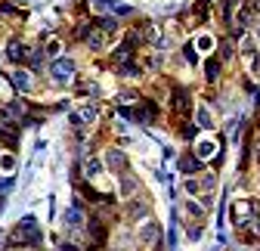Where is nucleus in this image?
<instances>
[{
    "instance_id": "obj_1",
    "label": "nucleus",
    "mask_w": 260,
    "mask_h": 251,
    "mask_svg": "<svg viewBox=\"0 0 260 251\" xmlns=\"http://www.w3.org/2000/svg\"><path fill=\"white\" fill-rule=\"evenodd\" d=\"M192 155H195L199 162H211V159H217V155H220V140H217L214 134L195 137V143H192Z\"/></svg>"
},
{
    "instance_id": "obj_2",
    "label": "nucleus",
    "mask_w": 260,
    "mask_h": 251,
    "mask_svg": "<svg viewBox=\"0 0 260 251\" xmlns=\"http://www.w3.org/2000/svg\"><path fill=\"white\" fill-rule=\"evenodd\" d=\"M50 78H53L56 84H72V78H75V62H72L69 56L53 59V66H50Z\"/></svg>"
},
{
    "instance_id": "obj_3",
    "label": "nucleus",
    "mask_w": 260,
    "mask_h": 251,
    "mask_svg": "<svg viewBox=\"0 0 260 251\" xmlns=\"http://www.w3.org/2000/svg\"><path fill=\"white\" fill-rule=\"evenodd\" d=\"M192 47L199 50V56H211V53L217 50V38L208 35V31H199V35L192 38Z\"/></svg>"
},
{
    "instance_id": "obj_4",
    "label": "nucleus",
    "mask_w": 260,
    "mask_h": 251,
    "mask_svg": "<svg viewBox=\"0 0 260 251\" xmlns=\"http://www.w3.org/2000/svg\"><path fill=\"white\" fill-rule=\"evenodd\" d=\"M233 217H236V224H239V227L251 224V221H254V202H245V199H239V202L233 205Z\"/></svg>"
},
{
    "instance_id": "obj_5",
    "label": "nucleus",
    "mask_w": 260,
    "mask_h": 251,
    "mask_svg": "<svg viewBox=\"0 0 260 251\" xmlns=\"http://www.w3.org/2000/svg\"><path fill=\"white\" fill-rule=\"evenodd\" d=\"M103 162H106V168L112 171V174H121L124 171V165H127V159H124V152L121 149H106V155H103Z\"/></svg>"
},
{
    "instance_id": "obj_6",
    "label": "nucleus",
    "mask_w": 260,
    "mask_h": 251,
    "mask_svg": "<svg viewBox=\"0 0 260 251\" xmlns=\"http://www.w3.org/2000/svg\"><path fill=\"white\" fill-rule=\"evenodd\" d=\"M158 236H161V230H158V224H155V221H143V224H140V230H137V239H140L143 245H155V242H158Z\"/></svg>"
},
{
    "instance_id": "obj_7",
    "label": "nucleus",
    "mask_w": 260,
    "mask_h": 251,
    "mask_svg": "<svg viewBox=\"0 0 260 251\" xmlns=\"http://www.w3.org/2000/svg\"><path fill=\"white\" fill-rule=\"evenodd\" d=\"M13 84H16V90L28 93L31 87H35V75H31L28 69H16V72H13Z\"/></svg>"
},
{
    "instance_id": "obj_8",
    "label": "nucleus",
    "mask_w": 260,
    "mask_h": 251,
    "mask_svg": "<svg viewBox=\"0 0 260 251\" xmlns=\"http://www.w3.org/2000/svg\"><path fill=\"white\" fill-rule=\"evenodd\" d=\"M183 211H186V217H192V221H205V205L195 202V196H189L183 202Z\"/></svg>"
},
{
    "instance_id": "obj_9",
    "label": "nucleus",
    "mask_w": 260,
    "mask_h": 251,
    "mask_svg": "<svg viewBox=\"0 0 260 251\" xmlns=\"http://www.w3.org/2000/svg\"><path fill=\"white\" fill-rule=\"evenodd\" d=\"M103 165H106V162H100V159H87V165H84V174H87V180L100 183V177H103Z\"/></svg>"
},
{
    "instance_id": "obj_10",
    "label": "nucleus",
    "mask_w": 260,
    "mask_h": 251,
    "mask_svg": "<svg viewBox=\"0 0 260 251\" xmlns=\"http://www.w3.org/2000/svg\"><path fill=\"white\" fill-rule=\"evenodd\" d=\"M16 155L13 152H0V174H4V177H13L16 174Z\"/></svg>"
},
{
    "instance_id": "obj_11",
    "label": "nucleus",
    "mask_w": 260,
    "mask_h": 251,
    "mask_svg": "<svg viewBox=\"0 0 260 251\" xmlns=\"http://www.w3.org/2000/svg\"><path fill=\"white\" fill-rule=\"evenodd\" d=\"M96 118H100V109H96L93 103H87V106H81V112L75 115V121H81V124H93Z\"/></svg>"
},
{
    "instance_id": "obj_12",
    "label": "nucleus",
    "mask_w": 260,
    "mask_h": 251,
    "mask_svg": "<svg viewBox=\"0 0 260 251\" xmlns=\"http://www.w3.org/2000/svg\"><path fill=\"white\" fill-rule=\"evenodd\" d=\"M195 121H199V128H205V131H214V115H211V109L199 106V109H195Z\"/></svg>"
},
{
    "instance_id": "obj_13",
    "label": "nucleus",
    "mask_w": 260,
    "mask_h": 251,
    "mask_svg": "<svg viewBox=\"0 0 260 251\" xmlns=\"http://www.w3.org/2000/svg\"><path fill=\"white\" fill-rule=\"evenodd\" d=\"M81 224H84L81 208H69V211H65V227H69V230H81Z\"/></svg>"
},
{
    "instance_id": "obj_14",
    "label": "nucleus",
    "mask_w": 260,
    "mask_h": 251,
    "mask_svg": "<svg viewBox=\"0 0 260 251\" xmlns=\"http://www.w3.org/2000/svg\"><path fill=\"white\" fill-rule=\"evenodd\" d=\"M118 193H121L124 199H130V196H137V180H134V177H124V180L118 183Z\"/></svg>"
},
{
    "instance_id": "obj_15",
    "label": "nucleus",
    "mask_w": 260,
    "mask_h": 251,
    "mask_svg": "<svg viewBox=\"0 0 260 251\" xmlns=\"http://www.w3.org/2000/svg\"><path fill=\"white\" fill-rule=\"evenodd\" d=\"M183 190H186V196H199L202 193V183L195 180V177H186L183 180Z\"/></svg>"
},
{
    "instance_id": "obj_16",
    "label": "nucleus",
    "mask_w": 260,
    "mask_h": 251,
    "mask_svg": "<svg viewBox=\"0 0 260 251\" xmlns=\"http://www.w3.org/2000/svg\"><path fill=\"white\" fill-rule=\"evenodd\" d=\"M87 47L90 50H103V31H93V35L87 38Z\"/></svg>"
},
{
    "instance_id": "obj_17",
    "label": "nucleus",
    "mask_w": 260,
    "mask_h": 251,
    "mask_svg": "<svg viewBox=\"0 0 260 251\" xmlns=\"http://www.w3.org/2000/svg\"><path fill=\"white\" fill-rule=\"evenodd\" d=\"M7 59L10 62H19V41H10L7 44Z\"/></svg>"
},
{
    "instance_id": "obj_18",
    "label": "nucleus",
    "mask_w": 260,
    "mask_h": 251,
    "mask_svg": "<svg viewBox=\"0 0 260 251\" xmlns=\"http://www.w3.org/2000/svg\"><path fill=\"white\" fill-rule=\"evenodd\" d=\"M59 53H62V44H59V41H50V44H47V56H50V59H59Z\"/></svg>"
},
{
    "instance_id": "obj_19",
    "label": "nucleus",
    "mask_w": 260,
    "mask_h": 251,
    "mask_svg": "<svg viewBox=\"0 0 260 251\" xmlns=\"http://www.w3.org/2000/svg\"><path fill=\"white\" fill-rule=\"evenodd\" d=\"M220 53L226 56V62H230V59L236 56V50H233V44H230V41H223V44H220Z\"/></svg>"
},
{
    "instance_id": "obj_20",
    "label": "nucleus",
    "mask_w": 260,
    "mask_h": 251,
    "mask_svg": "<svg viewBox=\"0 0 260 251\" xmlns=\"http://www.w3.org/2000/svg\"><path fill=\"white\" fill-rule=\"evenodd\" d=\"M0 97H4V100H10V97H13V90H10V84H7L4 78H0Z\"/></svg>"
},
{
    "instance_id": "obj_21",
    "label": "nucleus",
    "mask_w": 260,
    "mask_h": 251,
    "mask_svg": "<svg viewBox=\"0 0 260 251\" xmlns=\"http://www.w3.org/2000/svg\"><path fill=\"white\" fill-rule=\"evenodd\" d=\"M251 31H254V38L260 41V16H254V25H251Z\"/></svg>"
},
{
    "instance_id": "obj_22",
    "label": "nucleus",
    "mask_w": 260,
    "mask_h": 251,
    "mask_svg": "<svg viewBox=\"0 0 260 251\" xmlns=\"http://www.w3.org/2000/svg\"><path fill=\"white\" fill-rule=\"evenodd\" d=\"M254 159H257V165H260V137H257V146H254Z\"/></svg>"
}]
</instances>
